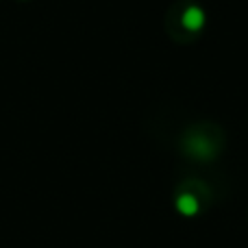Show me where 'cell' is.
<instances>
[{
  "label": "cell",
  "mask_w": 248,
  "mask_h": 248,
  "mask_svg": "<svg viewBox=\"0 0 248 248\" xmlns=\"http://www.w3.org/2000/svg\"><path fill=\"white\" fill-rule=\"evenodd\" d=\"M176 209H179L181 216H187V218H192V216L198 214L201 205H198V201L192 196V194H181V196L176 198Z\"/></svg>",
  "instance_id": "obj_1"
}]
</instances>
